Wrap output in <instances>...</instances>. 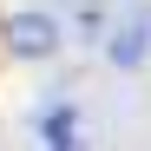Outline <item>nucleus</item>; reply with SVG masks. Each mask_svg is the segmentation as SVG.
Listing matches in <instances>:
<instances>
[{
    "instance_id": "2",
    "label": "nucleus",
    "mask_w": 151,
    "mask_h": 151,
    "mask_svg": "<svg viewBox=\"0 0 151 151\" xmlns=\"http://www.w3.org/2000/svg\"><path fill=\"white\" fill-rule=\"evenodd\" d=\"M145 46H151V20L138 13V20H125V27L112 33V66H125V72H132V66L145 59Z\"/></svg>"
},
{
    "instance_id": "1",
    "label": "nucleus",
    "mask_w": 151,
    "mask_h": 151,
    "mask_svg": "<svg viewBox=\"0 0 151 151\" xmlns=\"http://www.w3.org/2000/svg\"><path fill=\"white\" fill-rule=\"evenodd\" d=\"M0 40H7L13 59H53L59 53V20L46 13V7H20V13H7Z\"/></svg>"
},
{
    "instance_id": "3",
    "label": "nucleus",
    "mask_w": 151,
    "mask_h": 151,
    "mask_svg": "<svg viewBox=\"0 0 151 151\" xmlns=\"http://www.w3.org/2000/svg\"><path fill=\"white\" fill-rule=\"evenodd\" d=\"M40 138L46 145H72V138H79V112H72V105H53L40 118Z\"/></svg>"
}]
</instances>
